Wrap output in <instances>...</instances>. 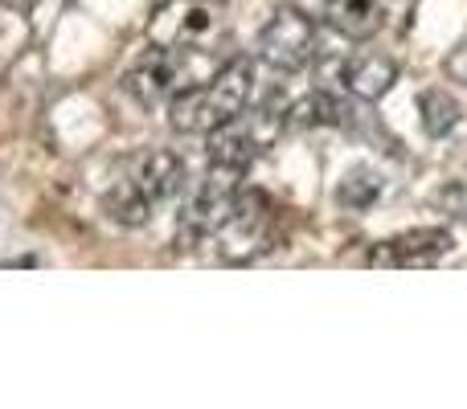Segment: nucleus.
Returning <instances> with one entry per match:
<instances>
[{
	"instance_id": "f257e3e1",
	"label": "nucleus",
	"mask_w": 467,
	"mask_h": 409,
	"mask_svg": "<svg viewBox=\"0 0 467 409\" xmlns=\"http://www.w3.org/2000/svg\"><path fill=\"white\" fill-rule=\"evenodd\" d=\"M254 98V66L246 57H230L210 82L185 90L169 103V123L185 136H210L234 115H242Z\"/></svg>"
},
{
	"instance_id": "f03ea898",
	"label": "nucleus",
	"mask_w": 467,
	"mask_h": 409,
	"mask_svg": "<svg viewBox=\"0 0 467 409\" xmlns=\"http://www.w3.org/2000/svg\"><path fill=\"white\" fill-rule=\"evenodd\" d=\"M185 185V164L172 152H144L128 169V177L115 180L107 193V213L119 225H144L164 201L181 193Z\"/></svg>"
},
{
	"instance_id": "7ed1b4c3",
	"label": "nucleus",
	"mask_w": 467,
	"mask_h": 409,
	"mask_svg": "<svg viewBox=\"0 0 467 409\" xmlns=\"http://www.w3.org/2000/svg\"><path fill=\"white\" fill-rule=\"evenodd\" d=\"M283 128H287V111L279 107H246L242 115H234L230 123H222L218 131H210V164H230V169L246 172L258 156H266L279 144Z\"/></svg>"
},
{
	"instance_id": "20e7f679",
	"label": "nucleus",
	"mask_w": 467,
	"mask_h": 409,
	"mask_svg": "<svg viewBox=\"0 0 467 409\" xmlns=\"http://www.w3.org/2000/svg\"><path fill=\"white\" fill-rule=\"evenodd\" d=\"M275 230H279V209L266 193H242L238 205L213 233L222 262H250V258L266 254L275 246Z\"/></svg>"
},
{
	"instance_id": "39448f33",
	"label": "nucleus",
	"mask_w": 467,
	"mask_h": 409,
	"mask_svg": "<svg viewBox=\"0 0 467 409\" xmlns=\"http://www.w3.org/2000/svg\"><path fill=\"white\" fill-rule=\"evenodd\" d=\"M316 49H320L316 21L307 13H299V8H291V5L279 8V13L263 25V33H258V57L279 74L304 70V66L316 57Z\"/></svg>"
},
{
	"instance_id": "423d86ee",
	"label": "nucleus",
	"mask_w": 467,
	"mask_h": 409,
	"mask_svg": "<svg viewBox=\"0 0 467 409\" xmlns=\"http://www.w3.org/2000/svg\"><path fill=\"white\" fill-rule=\"evenodd\" d=\"M242 197V169H230V164H210L205 180L197 185V193L189 197L185 213H181V230L189 238H213L218 225L234 213Z\"/></svg>"
},
{
	"instance_id": "0eeeda50",
	"label": "nucleus",
	"mask_w": 467,
	"mask_h": 409,
	"mask_svg": "<svg viewBox=\"0 0 467 409\" xmlns=\"http://www.w3.org/2000/svg\"><path fill=\"white\" fill-rule=\"evenodd\" d=\"M320 78H324L320 90H337V95H353L361 103H373V98H381L398 82V66L394 57L361 49V54L328 57L320 66Z\"/></svg>"
},
{
	"instance_id": "6e6552de",
	"label": "nucleus",
	"mask_w": 467,
	"mask_h": 409,
	"mask_svg": "<svg viewBox=\"0 0 467 409\" xmlns=\"http://www.w3.org/2000/svg\"><path fill=\"white\" fill-rule=\"evenodd\" d=\"M455 238L451 230H439V225H427V230H406L398 238H386L369 250V266H394V271H410V266H435L451 254Z\"/></svg>"
},
{
	"instance_id": "1a4fd4ad",
	"label": "nucleus",
	"mask_w": 467,
	"mask_h": 409,
	"mask_svg": "<svg viewBox=\"0 0 467 409\" xmlns=\"http://www.w3.org/2000/svg\"><path fill=\"white\" fill-rule=\"evenodd\" d=\"M324 16L328 25L348 41H369L386 25V8L381 0H324Z\"/></svg>"
},
{
	"instance_id": "9d476101",
	"label": "nucleus",
	"mask_w": 467,
	"mask_h": 409,
	"mask_svg": "<svg viewBox=\"0 0 467 409\" xmlns=\"http://www.w3.org/2000/svg\"><path fill=\"white\" fill-rule=\"evenodd\" d=\"M381 193H386V185H381L378 172L373 169H353V172H345V180H340L337 201L348 205V209H369Z\"/></svg>"
},
{
	"instance_id": "9b49d317",
	"label": "nucleus",
	"mask_w": 467,
	"mask_h": 409,
	"mask_svg": "<svg viewBox=\"0 0 467 409\" xmlns=\"http://www.w3.org/2000/svg\"><path fill=\"white\" fill-rule=\"evenodd\" d=\"M419 111H422L427 136H447V131L460 123V103H455L447 90H427V95L419 98Z\"/></svg>"
}]
</instances>
